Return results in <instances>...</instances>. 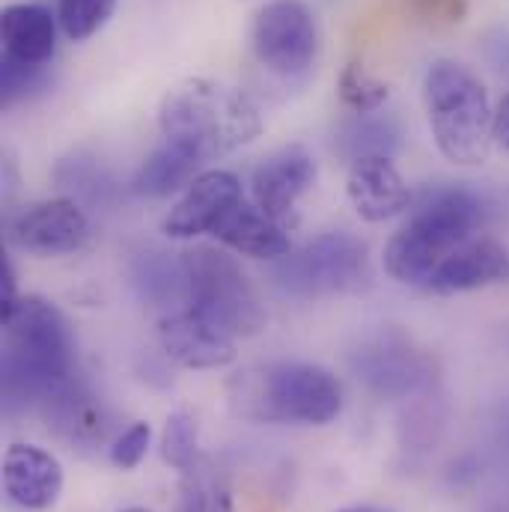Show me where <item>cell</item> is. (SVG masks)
Masks as SVG:
<instances>
[{"label": "cell", "instance_id": "16", "mask_svg": "<svg viewBox=\"0 0 509 512\" xmlns=\"http://www.w3.org/2000/svg\"><path fill=\"white\" fill-rule=\"evenodd\" d=\"M509 280L507 248L489 236H474L447 256L438 271L429 277L426 292L432 295H456Z\"/></svg>", "mask_w": 509, "mask_h": 512}, {"label": "cell", "instance_id": "31", "mask_svg": "<svg viewBox=\"0 0 509 512\" xmlns=\"http://www.w3.org/2000/svg\"><path fill=\"white\" fill-rule=\"evenodd\" d=\"M495 140L509 149V93L501 99L498 111H495Z\"/></svg>", "mask_w": 509, "mask_h": 512}, {"label": "cell", "instance_id": "15", "mask_svg": "<svg viewBox=\"0 0 509 512\" xmlns=\"http://www.w3.org/2000/svg\"><path fill=\"white\" fill-rule=\"evenodd\" d=\"M346 194L358 218L367 224H384L411 209V188L405 185L396 164L384 155L358 158L349 164Z\"/></svg>", "mask_w": 509, "mask_h": 512}, {"label": "cell", "instance_id": "22", "mask_svg": "<svg viewBox=\"0 0 509 512\" xmlns=\"http://www.w3.org/2000/svg\"><path fill=\"white\" fill-rule=\"evenodd\" d=\"M60 188L72 191L75 197L93 203V206H105L111 203L114 197V179L111 173L96 161V158H87V155H72V158H63L54 170ZM72 197V200H75Z\"/></svg>", "mask_w": 509, "mask_h": 512}, {"label": "cell", "instance_id": "19", "mask_svg": "<svg viewBox=\"0 0 509 512\" xmlns=\"http://www.w3.org/2000/svg\"><path fill=\"white\" fill-rule=\"evenodd\" d=\"M128 283L137 292V298L146 304H158V307L188 304V277H185L182 254L173 256L158 248L131 254Z\"/></svg>", "mask_w": 509, "mask_h": 512}, {"label": "cell", "instance_id": "24", "mask_svg": "<svg viewBox=\"0 0 509 512\" xmlns=\"http://www.w3.org/2000/svg\"><path fill=\"white\" fill-rule=\"evenodd\" d=\"M161 456L179 474H188L200 465V435L191 411H173L161 432Z\"/></svg>", "mask_w": 509, "mask_h": 512}, {"label": "cell", "instance_id": "18", "mask_svg": "<svg viewBox=\"0 0 509 512\" xmlns=\"http://www.w3.org/2000/svg\"><path fill=\"white\" fill-rule=\"evenodd\" d=\"M57 15L42 3H12L0 12L3 54L24 63H51L57 51Z\"/></svg>", "mask_w": 509, "mask_h": 512}, {"label": "cell", "instance_id": "26", "mask_svg": "<svg viewBox=\"0 0 509 512\" xmlns=\"http://www.w3.org/2000/svg\"><path fill=\"white\" fill-rule=\"evenodd\" d=\"M114 9L117 0H60L57 18L72 42H84L108 24Z\"/></svg>", "mask_w": 509, "mask_h": 512}, {"label": "cell", "instance_id": "12", "mask_svg": "<svg viewBox=\"0 0 509 512\" xmlns=\"http://www.w3.org/2000/svg\"><path fill=\"white\" fill-rule=\"evenodd\" d=\"M245 200L242 179L230 170H206L197 173L185 188L179 203L164 218V233L170 239H197L212 236L224 215Z\"/></svg>", "mask_w": 509, "mask_h": 512}, {"label": "cell", "instance_id": "14", "mask_svg": "<svg viewBox=\"0 0 509 512\" xmlns=\"http://www.w3.org/2000/svg\"><path fill=\"white\" fill-rule=\"evenodd\" d=\"M3 492L21 510H51L63 492L60 459L36 444H9L3 456Z\"/></svg>", "mask_w": 509, "mask_h": 512}, {"label": "cell", "instance_id": "4", "mask_svg": "<svg viewBox=\"0 0 509 512\" xmlns=\"http://www.w3.org/2000/svg\"><path fill=\"white\" fill-rule=\"evenodd\" d=\"M230 405L256 423L328 426L343 414V384L319 364H265L233 379Z\"/></svg>", "mask_w": 509, "mask_h": 512}, {"label": "cell", "instance_id": "3", "mask_svg": "<svg viewBox=\"0 0 509 512\" xmlns=\"http://www.w3.org/2000/svg\"><path fill=\"white\" fill-rule=\"evenodd\" d=\"M158 128L164 143L179 146L197 161H212L256 140L262 117L245 90L215 78H185L164 93Z\"/></svg>", "mask_w": 509, "mask_h": 512}, {"label": "cell", "instance_id": "7", "mask_svg": "<svg viewBox=\"0 0 509 512\" xmlns=\"http://www.w3.org/2000/svg\"><path fill=\"white\" fill-rule=\"evenodd\" d=\"M188 277V304L227 334L256 337L265 328V307L245 268L221 248L194 245L182 254Z\"/></svg>", "mask_w": 509, "mask_h": 512}, {"label": "cell", "instance_id": "10", "mask_svg": "<svg viewBox=\"0 0 509 512\" xmlns=\"http://www.w3.org/2000/svg\"><path fill=\"white\" fill-rule=\"evenodd\" d=\"M164 355L185 370H224L236 361V337L218 328L191 304L170 310L158 322Z\"/></svg>", "mask_w": 509, "mask_h": 512}, {"label": "cell", "instance_id": "6", "mask_svg": "<svg viewBox=\"0 0 509 512\" xmlns=\"http://www.w3.org/2000/svg\"><path fill=\"white\" fill-rule=\"evenodd\" d=\"M271 280L292 298L358 295L373 286V256L355 233H322L271 262Z\"/></svg>", "mask_w": 509, "mask_h": 512}, {"label": "cell", "instance_id": "28", "mask_svg": "<svg viewBox=\"0 0 509 512\" xmlns=\"http://www.w3.org/2000/svg\"><path fill=\"white\" fill-rule=\"evenodd\" d=\"M149 441H152V429L146 420H134L128 429H123L114 444H111V462L123 471H134L146 453H149Z\"/></svg>", "mask_w": 509, "mask_h": 512}, {"label": "cell", "instance_id": "30", "mask_svg": "<svg viewBox=\"0 0 509 512\" xmlns=\"http://www.w3.org/2000/svg\"><path fill=\"white\" fill-rule=\"evenodd\" d=\"M21 295H18V280H15V268L12 262L3 256L0 262V319H9L12 310L18 307Z\"/></svg>", "mask_w": 509, "mask_h": 512}, {"label": "cell", "instance_id": "11", "mask_svg": "<svg viewBox=\"0 0 509 512\" xmlns=\"http://www.w3.org/2000/svg\"><path fill=\"white\" fill-rule=\"evenodd\" d=\"M352 370L379 396H408L432 384V361L399 334H379L352 355Z\"/></svg>", "mask_w": 509, "mask_h": 512}, {"label": "cell", "instance_id": "13", "mask_svg": "<svg viewBox=\"0 0 509 512\" xmlns=\"http://www.w3.org/2000/svg\"><path fill=\"white\" fill-rule=\"evenodd\" d=\"M316 158L304 146H283L262 158L251 173L254 203L277 224H289L298 200L316 182Z\"/></svg>", "mask_w": 509, "mask_h": 512}, {"label": "cell", "instance_id": "25", "mask_svg": "<svg viewBox=\"0 0 509 512\" xmlns=\"http://www.w3.org/2000/svg\"><path fill=\"white\" fill-rule=\"evenodd\" d=\"M337 93H340V102L352 111V114H376L382 111L387 96H390V87L373 78L364 63L358 60H349L340 72V81H337Z\"/></svg>", "mask_w": 509, "mask_h": 512}, {"label": "cell", "instance_id": "33", "mask_svg": "<svg viewBox=\"0 0 509 512\" xmlns=\"http://www.w3.org/2000/svg\"><path fill=\"white\" fill-rule=\"evenodd\" d=\"M123 512H149V510H143V507H128V510H123Z\"/></svg>", "mask_w": 509, "mask_h": 512}, {"label": "cell", "instance_id": "32", "mask_svg": "<svg viewBox=\"0 0 509 512\" xmlns=\"http://www.w3.org/2000/svg\"><path fill=\"white\" fill-rule=\"evenodd\" d=\"M337 512H393V510H382V507H370V504H358V507H346V510Z\"/></svg>", "mask_w": 509, "mask_h": 512}, {"label": "cell", "instance_id": "5", "mask_svg": "<svg viewBox=\"0 0 509 512\" xmlns=\"http://www.w3.org/2000/svg\"><path fill=\"white\" fill-rule=\"evenodd\" d=\"M423 105L435 146L462 167L489 158L495 140V111L486 84L456 60H435L423 78Z\"/></svg>", "mask_w": 509, "mask_h": 512}, {"label": "cell", "instance_id": "27", "mask_svg": "<svg viewBox=\"0 0 509 512\" xmlns=\"http://www.w3.org/2000/svg\"><path fill=\"white\" fill-rule=\"evenodd\" d=\"M45 81H48V63H24V60L3 54V63H0V102H3V108H12L21 99H27L33 90H42Z\"/></svg>", "mask_w": 509, "mask_h": 512}, {"label": "cell", "instance_id": "1", "mask_svg": "<svg viewBox=\"0 0 509 512\" xmlns=\"http://www.w3.org/2000/svg\"><path fill=\"white\" fill-rule=\"evenodd\" d=\"M75 337L66 316L42 295H21L3 319V402L48 408L75 387Z\"/></svg>", "mask_w": 509, "mask_h": 512}, {"label": "cell", "instance_id": "29", "mask_svg": "<svg viewBox=\"0 0 509 512\" xmlns=\"http://www.w3.org/2000/svg\"><path fill=\"white\" fill-rule=\"evenodd\" d=\"M411 9L417 18L432 21V24H453L462 21L468 3L465 0H411Z\"/></svg>", "mask_w": 509, "mask_h": 512}, {"label": "cell", "instance_id": "20", "mask_svg": "<svg viewBox=\"0 0 509 512\" xmlns=\"http://www.w3.org/2000/svg\"><path fill=\"white\" fill-rule=\"evenodd\" d=\"M203 161H197L194 155L182 152L179 146L173 143H164L158 146L134 173L131 179V191L137 197H170L173 191L179 188H188L194 182V173Z\"/></svg>", "mask_w": 509, "mask_h": 512}, {"label": "cell", "instance_id": "23", "mask_svg": "<svg viewBox=\"0 0 509 512\" xmlns=\"http://www.w3.org/2000/svg\"><path fill=\"white\" fill-rule=\"evenodd\" d=\"M176 512H236L233 510V495L227 489V483L206 468L203 462L182 474V486H179V510Z\"/></svg>", "mask_w": 509, "mask_h": 512}, {"label": "cell", "instance_id": "21", "mask_svg": "<svg viewBox=\"0 0 509 512\" xmlns=\"http://www.w3.org/2000/svg\"><path fill=\"white\" fill-rule=\"evenodd\" d=\"M337 149L340 155L352 161L358 158H370V155H384L390 158L399 149V126L396 120L384 117V114H352V120H346L337 134Z\"/></svg>", "mask_w": 509, "mask_h": 512}, {"label": "cell", "instance_id": "17", "mask_svg": "<svg viewBox=\"0 0 509 512\" xmlns=\"http://www.w3.org/2000/svg\"><path fill=\"white\" fill-rule=\"evenodd\" d=\"M212 236L236 254L265 259V262H277L280 256L292 251L286 227L277 224L274 218H268L256 203H248V200L236 203L224 215V221L215 227Z\"/></svg>", "mask_w": 509, "mask_h": 512}, {"label": "cell", "instance_id": "9", "mask_svg": "<svg viewBox=\"0 0 509 512\" xmlns=\"http://www.w3.org/2000/svg\"><path fill=\"white\" fill-rule=\"evenodd\" d=\"M90 239H93L90 218L72 197L30 203L9 221V242L27 254H78L90 245Z\"/></svg>", "mask_w": 509, "mask_h": 512}, {"label": "cell", "instance_id": "8", "mask_svg": "<svg viewBox=\"0 0 509 512\" xmlns=\"http://www.w3.org/2000/svg\"><path fill=\"white\" fill-rule=\"evenodd\" d=\"M251 45L265 72L298 81L319 54V30L313 12L301 0H268L254 18Z\"/></svg>", "mask_w": 509, "mask_h": 512}, {"label": "cell", "instance_id": "2", "mask_svg": "<svg viewBox=\"0 0 509 512\" xmlns=\"http://www.w3.org/2000/svg\"><path fill=\"white\" fill-rule=\"evenodd\" d=\"M486 200L468 185H429L408 221L384 248V271L402 283L426 289L438 265L486 224Z\"/></svg>", "mask_w": 509, "mask_h": 512}]
</instances>
